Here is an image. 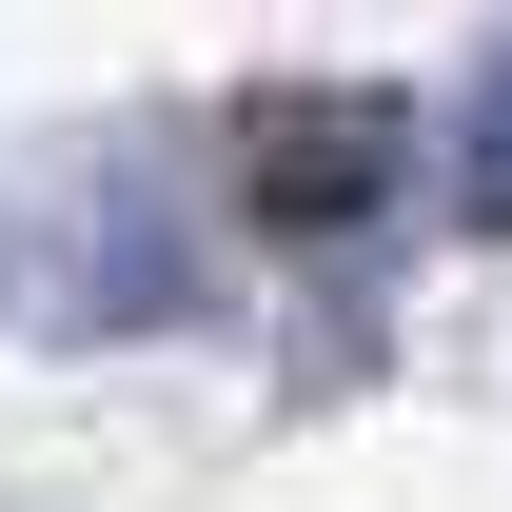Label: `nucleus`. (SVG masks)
I'll return each mask as SVG.
<instances>
[{"label":"nucleus","instance_id":"f257e3e1","mask_svg":"<svg viewBox=\"0 0 512 512\" xmlns=\"http://www.w3.org/2000/svg\"><path fill=\"white\" fill-rule=\"evenodd\" d=\"M0 316L20 335H197L217 316V217L178 138H60L0 178Z\"/></svg>","mask_w":512,"mask_h":512},{"label":"nucleus","instance_id":"f03ea898","mask_svg":"<svg viewBox=\"0 0 512 512\" xmlns=\"http://www.w3.org/2000/svg\"><path fill=\"white\" fill-rule=\"evenodd\" d=\"M256 197H276L296 237H355L394 197V99H276V119H256Z\"/></svg>","mask_w":512,"mask_h":512},{"label":"nucleus","instance_id":"7ed1b4c3","mask_svg":"<svg viewBox=\"0 0 512 512\" xmlns=\"http://www.w3.org/2000/svg\"><path fill=\"white\" fill-rule=\"evenodd\" d=\"M453 217H473V237H512V40L473 60V119H453Z\"/></svg>","mask_w":512,"mask_h":512}]
</instances>
